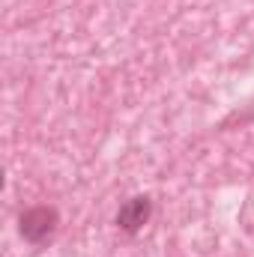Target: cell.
<instances>
[{
    "mask_svg": "<svg viewBox=\"0 0 254 257\" xmlns=\"http://www.w3.org/2000/svg\"><path fill=\"white\" fill-rule=\"evenodd\" d=\"M57 224H60V215H57L54 206H33L21 215L18 230L30 245H45L57 233Z\"/></svg>",
    "mask_w": 254,
    "mask_h": 257,
    "instance_id": "cell-1",
    "label": "cell"
},
{
    "mask_svg": "<svg viewBox=\"0 0 254 257\" xmlns=\"http://www.w3.org/2000/svg\"><path fill=\"white\" fill-rule=\"evenodd\" d=\"M150 215H153V200L144 197V194H138V197H132V200H126V203L120 206V212H117V227L126 230V233H138V230L150 221Z\"/></svg>",
    "mask_w": 254,
    "mask_h": 257,
    "instance_id": "cell-2",
    "label": "cell"
}]
</instances>
